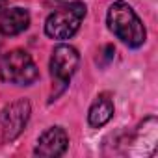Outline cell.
Here are the masks:
<instances>
[{
  "mask_svg": "<svg viewBox=\"0 0 158 158\" xmlns=\"http://www.w3.org/2000/svg\"><path fill=\"white\" fill-rule=\"evenodd\" d=\"M108 28L125 45L138 48L145 41V28L132 6L127 2H114L108 10Z\"/></svg>",
  "mask_w": 158,
  "mask_h": 158,
  "instance_id": "6da1fadb",
  "label": "cell"
},
{
  "mask_svg": "<svg viewBox=\"0 0 158 158\" xmlns=\"http://www.w3.org/2000/svg\"><path fill=\"white\" fill-rule=\"evenodd\" d=\"M86 17V4L84 2H69L67 6L58 8L52 11L45 23V34L52 39L63 41L73 37L78 28H80L82 21Z\"/></svg>",
  "mask_w": 158,
  "mask_h": 158,
  "instance_id": "7a4b0ae2",
  "label": "cell"
},
{
  "mask_svg": "<svg viewBox=\"0 0 158 158\" xmlns=\"http://www.w3.org/2000/svg\"><path fill=\"white\" fill-rule=\"evenodd\" d=\"M0 78L6 84L32 86L39 78V71L26 50L15 48L4 54L2 61H0Z\"/></svg>",
  "mask_w": 158,
  "mask_h": 158,
  "instance_id": "3957f363",
  "label": "cell"
},
{
  "mask_svg": "<svg viewBox=\"0 0 158 158\" xmlns=\"http://www.w3.org/2000/svg\"><path fill=\"white\" fill-rule=\"evenodd\" d=\"M30 119V102L26 99H19L0 110V128H2V139L13 141L17 139L26 123Z\"/></svg>",
  "mask_w": 158,
  "mask_h": 158,
  "instance_id": "277c9868",
  "label": "cell"
},
{
  "mask_svg": "<svg viewBox=\"0 0 158 158\" xmlns=\"http://www.w3.org/2000/svg\"><path fill=\"white\" fill-rule=\"evenodd\" d=\"M78 61H80V56H78L76 48H73L71 45H58L50 56L52 80L61 88H65L67 82L71 80V76L78 69Z\"/></svg>",
  "mask_w": 158,
  "mask_h": 158,
  "instance_id": "5b68a950",
  "label": "cell"
},
{
  "mask_svg": "<svg viewBox=\"0 0 158 158\" xmlns=\"http://www.w3.org/2000/svg\"><path fill=\"white\" fill-rule=\"evenodd\" d=\"M69 145V136L61 127H50L48 130H45L35 145V154L43 156V158H56L61 156L67 151Z\"/></svg>",
  "mask_w": 158,
  "mask_h": 158,
  "instance_id": "8992f818",
  "label": "cell"
},
{
  "mask_svg": "<svg viewBox=\"0 0 158 158\" xmlns=\"http://www.w3.org/2000/svg\"><path fill=\"white\" fill-rule=\"evenodd\" d=\"M30 24V13L24 8H6L0 15V34L2 35H19Z\"/></svg>",
  "mask_w": 158,
  "mask_h": 158,
  "instance_id": "52a82bcc",
  "label": "cell"
},
{
  "mask_svg": "<svg viewBox=\"0 0 158 158\" xmlns=\"http://www.w3.org/2000/svg\"><path fill=\"white\" fill-rule=\"evenodd\" d=\"M112 115H114V101L108 93H101L89 108L88 121L93 128H101L112 119Z\"/></svg>",
  "mask_w": 158,
  "mask_h": 158,
  "instance_id": "ba28073f",
  "label": "cell"
},
{
  "mask_svg": "<svg viewBox=\"0 0 158 158\" xmlns=\"http://www.w3.org/2000/svg\"><path fill=\"white\" fill-rule=\"evenodd\" d=\"M8 8V0H0V15H2Z\"/></svg>",
  "mask_w": 158,
  "mask_h": 158,
  "instance_id": "9c48e42d",
  "label": "cell"
}]
</instances>
